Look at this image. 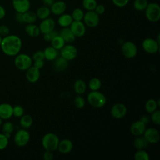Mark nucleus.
I'll use <instances>...</instances> for the list:
<instances>
[{
	"instance_id": "4d7b16f0",
	"label": "nucleus",
	"mask_w": 160,
	"mask_h": 160,
	"mask_svg": "<svg viewBox=\"0 0 160 160\" xmlns=\"http://www.w3.org/2000/svg\"><path fill=\"white\" fill-rule=\"evenodd\" d=\"M2 37L0 36V45L1 44V42H2Z\"/></svg>"
},
{
	"instance_id": "49530a36",
	"label": "nucleus",
	"mask_w": 160,
	"mask_h": 160,
	"mask_svg": "<svg viewBox=\"0 0 160 160\" xmlns=\"http://www.w3.org/2000/svg\"><path fill=\"white\" fill-rule=\"evenodd\" d=\"M9 28L5 24L0 25V36L2 38L9 35Z\"/></svg>"
},
{
	"instance_id": "f257e3e1",
	"label": "nucleus",
	"mask_w": 160,
	"mask_h": 160,
	"mask_svg": "<svg viewBox=\"0 0 160 160\" xmlns=\"http://www.w3.org/2000/svg\"><path fill=\"white\" fill-rule=\"evenodd\" d=\"M0 46L2 51L6 55L14 56L18 54L21 49L22 41L16 35H8L2 38Z\"/></svg>"
},
{
	"instance_id": "c9c22d12",
	"label": "nucleus",
	"mask_w": 160,
	"mask_h": 160,
	"mask_svg": "<svg viewBox=\"0 0 160 160\" xmlns=\"http://www.w3.org/2000/svg\"><path fill=\"white\" fill-rule=\"evenodd\" d=\"M88 86L91 91H98L101 87V81L98 78H93L89 81Z\"/></svg>"
},
{
	"instance_id": "f704fd0d",
	"label": "nucleus",
	"mask_w": 160,
	"mask_h": 160,
	"mask_svg": "<svg viewBox=\"0 0 160 160\" xmlns=\"http://www.w3.org/2000/svg\"><path fill=\"white\" fill-rule=\"evenodd\" d=\"M98 2L96 0H82V5L84 9L87 11H94Z\"/></svg>"
},
{
	"instance_id": "37998d69",
	"label": "nucleus",
	"mask_w": 160,
	"mask_h": 160,
	"mask_svg": "<svg viewBox=\"0 0 160 160\" xmlns=\"http://www.w3.org/2000/svg\"><path fill=\"white\" fill-rule=\"evenodd\" d=\"M58 34V32L55 31V30H53L52 31H50L49 32H47L46 34H43V39L44 41H49L51 42V41Z\"/></svg>"
},
{
	"instance_id": "a19ab883",
	"label": "nucleus",
	"mask_w": 160,
	"mask_h": 160,
	"mask_svg": "<svg viewBox=\"0 0 160 160\" xmlns=\"http://www.w3.org/2000/svg\"><path fill=\"white\" fill-rule=\"evenodd\" d=\"M12 114L15 117L20 118L24 114V108L20 105H16L13 107Z\"/></svg>"
},
{
	"instance_id": "6e6d98bb",
	"label": "nucleus",
	"mask_w": 160,
	"mask_h": 160,
	"mask_svg": "<svg viewBox=\"0 0 160 160\" xmlns=\"http://www.w3.org/2000/svg\"><path fill=\"white\" fill-rule=\"evenodd\" d=\"M2 119L0 118V126L2 124Z\"/></svg>"
},
{
	"instance_id": "1a4fd4ad",
	"label": "nucleus",
	"mask_w": 160,
	"mask_h": 160,
	"mask_svg": "<svg viewBox=\"0 0 160 160\" xmlns=\"http://www.w3.org/2000/svg\"><path fill=\"white\" fill-rule=\"evenodd\" d=\"M159 43L152 38H146L142 42L143 50L149 54H154L159 51Z\"/></svg>"
},
{
	"instance_id": "ea45409f",
	"label": "nucleus",
	"mask_w": 160,
	"mask_h": 160,
	"mask_svg": "<svg viewBox=\"0 0 160 160\" xmlns=\"http://www.w3.org/2000/svg\"><path fill=\"white\" fill-rule=\"evenodd\" d=\"M74 104L76 108H82L85 106V99L83 97L80 95L77 96L74 98Z\"/></svg>"
},
{
	"instance_id": "c85d7f7f",
	"label": "nucleus",
	"mask_w": 160,
	"mask_h": 160,
	"mask_svg": "<svg viewBox=\"0 0 160 160\" xmlns=\"http://www.w3.org/2000/svg\"><path fill=\"white\" fill-rule=\"evenodd\" d=\"M74 91L78 94H82L86 90V84L81 79H77L74 83Z\"/></svg>"
},
{
	"instance_id": "f8f14e48",
	"label": "nucleus",
	"mask_w": 160,
	"mask_h": 160,
	"mask_svg": "<svg viewBox=\"0 0 160 160\" xmlns=\"http://www.w3.org/2000/svg\"><path fill=\"white\" fill-rule=\"evenodd\" d=\"M142 136L149 144H156L159 142L160 139L159 132L154 128L146 129Z\"/></svg>"
},
{
	"instance_id": "de8ad7c7",
	"label": "nucleus",
	"mask_w": 160,
	"mask_h": 160,
	"mask_svg": "<svg viewBox=\"0 0 160 160\" xmlns=\"http://www.w3.org/2000/svg\"><path fill=\"white\" fill-rule=\"evenodd\" d=\"M94 11L99 16L104 13L106 11V8H105V6L102 4H97Z\"/></svg>"
},
{
	"instance_id": "39448f33",
	"label": "nucleus",
	"mask_w": 160,
	"mask_h": 160,
	"mask_svg": "<svg viewBox=\"0 0 160 160\" xmlns=\"http://www.w3.org/2000/svg\"><path fill=\"white\" fill-rule=\"evenodd\" d=\"M15 66L21 71H26L32 65V59L27 54H18L14 59Z\"/></svg>"
},
{
	"instance_id": "a18cd8bd",
	"label": "nucleus",
	"mask_w": 160,
	"mask_h": 160,
	"mask_svg": "<svg viewBox=\"0 0 160 160\" xmlns=\"http://www.w3.org/2000/svg\"><path fill=\"white\" fill-rule=\"evenodd\" d=\"M112 4L118 8H123L126 6L128 3L129 0H111Z\"/></svg>"
},
{
	"instance_id": "9b49d317",
	"label": "nucleus",
	"mask_w": 160,
	"mask_h": 160,
	"mask_svg": "<svg viewBox=\"0 0 160 160\" xmlns=\"http://www.w3.org/2000/svg\"><path fill=\"white\" fill-rule=\"evenodd\" d=\"M69 28L76 38L82 37L86 31V25L82 21H73Z\"/></svg>"
},
{
	"instance_id": "aec40b11",
	"label": "nucleus",
	"mask_w": 160,
	"mask_h": 160,
	"mask_svg": "<svg viewBox=\"0 0 160 160\" xmlns=\"http://www.w3.org/2000/svg\"><path fill=\"white\" fill-rule=\"evenodd\" d=\"M13 107L8 103H2L0 104V118L2 119H8L12 114Z\"/></svg>"
},
{
	"instance_id": "7ed1b4c3",
	"label": "nucleus",
	"mask_w": 160,
	"mask_h": 160,
	"mask_svg": "<svg viewBox=\"0 0 160 160\" xmlns=\"http://www.w3.org/2000/svg\"><path fill=\"white\" fill-rule=\"evenodd\" d=\"M89 104L92 107L100 108L106 103V98L104 94L98 91H91L87 96Z\"/></svg>"
},
{
	"instance_id": "a878e982",
	"label": "nucleus",
	"mask_w": 160,
	"mask_h": 160,
	"mask_svg": "<svg viewBox=\"0 0 160 160\" xmlns=\"http://www.w3.org/2000/svg\"><path fill=\"white\" fill-rule=\"evenodd\" d=\"M148 142L142 135L136 136L133 141V145L134 148L138 150L146 149L148 146Z\"/></svg>"
},
{
	"instance_id": "0eeeda50",
	"label": "nucleus",
	"mask_w": 160,
	"mask_h": 160,
	"mask_svg": "<svg viewBox=\"0 0 160 160\" xmlns=\"http://www.w3.org/2000/svg\"><path fill=\"white\" fill-rule=\"evenodd\" d=\"M83 22L89 28H95L99 22V16L94 11H89L84 13Z\"/></svg>"
},
{
	"instance_id": "423d86ee",
	"label": "nucleus",
	"mask_w": 160,
	"mask_h": 160,
	"mask_svg": "<svg viewBox=\"0 0 160 160\" xmlns=\"http://www.w3.org/2000/svg\"><path fill=\"white\" fill-rule=\"evenodd\" d=\"M29 140L30 134L26 129L18 130L14 137V143L19 147L25 146L29 142Z\"/></svg>"
},
{
	"instance_id": "473e14b6",
	"label": "nucleus",
	"mask_w": 160,
	"mask_h": 160,
	"mask_svg": "<svg viewBox=\"0 0 160 160\" xmlns=\"http://www.w3.org/2000/svg\"><path fill=\"white\" fill-rule=\"evenodd\" d=\"M14 130V125L11 122L7 121L4 122L2 127V133L7 137L9 138L11 136V134L12 132Z\"/></svg>"
},
{
	"instance_id": "f3484780",
	"label": "nucleus",
	"mask_w": 160,
	"mask_h": 160,
	"mask_svg": "<svg viewBox=\"0 0 160 160\" xmlns=\"http://www.w3.org/2000/svg\"><path fill=\"white\" fill-rule=\"evenodd\" d=\"M67 8L66 4L63 1H54V3L51 6L50 10L51 12L54 15L59 16L65 12Z\"/></svg>"
},
{
	"instance_id": "864d4df0",
	"label": "nucleus",
	"mask_w": 160,
	"mask_h": 160,
	"mask_svg": "<svg viewBox=\"0 0 160 160\" xmlns=\"http://www.w3.org/2000/svg\"><path fill=\"white\" fill-rule=\"evenodd\" d=\"M54 0H42V4L43 5L48 6L49 8L51 7V6L54 3Z\"/></svg>"
},
{
	"instance_id": "4c0bfd02",
	"label": "nucleus",
	"mask_w": 160,
	"mask_h": 160,
	"mask_svg": "<svg viewBox=\"0 0 160 160\" xmlns=\"http://www.w3.org/2000/svg\"><path fill=\"white\" fill-rule=\"evenodd\" d=\"M134 159L136 160H149V154L144 149H139L134 154Z\"/></svg>"
},
{
	"instance_id": "ddd939ff",
	"label": "nucleus",
	"mask_w": 160,
	"mask_h": 160,
	"mask_svg": "<svg viewBox=\"0 0 160 160\" xmlns=\"http://www.w3.org/2000/svg\"><path fill=\"white\" fill-rule=\"evenodd\" d=\"M127 113V108L122 103H116L111 109V116L116 119L124 118Z\"/></svg>"
},
{
	"instance_id": "a211bd4d",
	"label": "nucleus",
	"mask_w": 160,
	"mask_h": 160,
	"mask_svg": "<svg viewBox=\"0 0 160 160\" xmlns=\"http://www.w3.org/2000/svg\"><path fill=\"white\" fill-rule=\"evenodd\" d=\"M26 78L30 82H37L40 78V71L34 66H31L26 70Z\"/></svg>"
},
{
	"instance_id": "b1692460",
	"label": "nucleus",
	"mask_w": 160,
	"mask_h": 160,
	"mask_svg": "<svg viewBox=\"0 0 160 160\" xmlns=\"http://www.w3.org/2000/svg\"><path fill=\"white\" fill-rule=\"evenodd\" d=\"M44 58L48 61H53L58 56V50L54 48L52 46L46 48L43 51Z\"/></svg>"
},
{
	"instance_id": "20e7f679",
	"label": "nucleus",
	"mask_w": 160,
	"mask_h": 160,
	"mask_svg": "<svg viewBox=\"0 0 160 160\" xmlns=\"http://www.w3.org/2000/svg\"><path fill=\"white\" fill-rule=\"evenodd\" d=\"M145 16L147 19L152 22H158L160 19V6L156 2L148 3L145 9Z\"/></svg>"
},
{
	"instance_id": "79ce46f5",
	"label": "nucleus",
	"mask_w": 160,
	"mask_h": 160,
	"mask_svg": "<svg viewBox=\"0 0 160 160\" xmlns=\"http://www.w3.org/2000/svg\"><path fill=\"white\" fill-rule=\"evenodd\" d=\"M8 139L3 133H0V150L6 148L9 143Z\"/></svg>"
},
{
	"instance_id": "e433bc0d",
	"label": "nucleus",
	"mask_w": 160,
	"mask_h": 160,
	"mask_svg": "<svg viewBox=\"0 0 160 160\" xmlns=\"http://www.w3.org/2000/svg\"><path fill=\"white\" fill-rule=\"evenodd\" d=\"M71 15L73 21H82L83 19L84 12L81 8H75Z\"/></svg>"
},
{
	"instance_id": "cd10ccee",
	"label": "nucleus",
	"mask_w": 160,
	"mask_h": 160,
	"mask_svg": "<svg viewBox=\"0 0 160 160\" xmlns=\"http://www.w3.org/2000/svg\"><path fill=\"white\" fill-rule=\"evenodd\" d=\"M38 18L36 14V12L28 10L26 11L25 12L22 13V19H23V22L26 23V24H34Z\"/></svg>"
},
{
	"instance_id": "603ef678",
	"label": "nucleus",
	"mask_w": 160,
	"mask_h": 160,
	"mask_svg": "<svg viewBox=\"0 0 160 160\" xmlns=\"http://www.w3.org/2000/svg\"><path fill=\"white\" fill-rule=\"evenodd\" d=\"M6 9L1 4H0V20L2 19L6 16Z\"/></svg>"
},
{
	"instance_id": "3c124183",
	"label": "nucleus",
	"mask_w": 160,
	"mask_h": 160,
	"mask_svg": "<svg viewBox=\"0 0 160 160\" xmlns=\"http://www.w3.org/2000/svg\"><path fill=\"white\" fill-rule=\"evenodd\" d=\"M15 19L16 20L20 22V23H22L23 22V19H22V13L21 12H16V14H15Z\"/></svg>"
},
{
	"instance_id": "2f4dec72",
	"label": "nucleus",
	"mask_w": 160,
	"mask_h": 160,
	"mask_svg": "<svg viewBox=\"0 0 160 160\" xmlns=\"http://www.w3.org/2000/svg\"><path fill=\"white\" fill-rule=\"evenodd\" d=\"M158 105L157 101L154 99H148L145 104V109L148 113H152L157 109Z\"/></svg>"
},
{
	"instance_id": "393cba45",
	"label": "nucleus",
	"mask_w": 160,
	"mask_h": 160,
	"mask_svg": "<svg viewBox=\"0 0 160 160\" xmlns=\"http://www.w3.org/2000/svg\"><path fill=\"white\" fill-rule=\"evenodd\" d=\"M51 14L50 8L44 5L41 6L38 8L36 12L37 18L41 20H43L49 17Z\"/></svg>"
},
{
	"instance_id": "9d476101",
	"label": "nucleus",
	"mask_w": 160,
	"mask_h": 160,
	"mask_svg": "<svg viewBox=\"0 0 160 160\" xmlns=\"http://www.w3.org/2000/svg\"><path fill=\"white\" fill-rule=\"evenodd\" d=\"M123 55L127 58H134L138 52V48L136 45L131 41H127L124 42L121 48Z\"/></svg>"
},
{
	"instance_id": "4be33fe9",
	"label": "nucleus",
	"mask_w": 160,
	"mask_h": 160,
	"mask_svg": "<svg viewBox=\"0 0 160 160\" xmlns=\"http://www.w3.org/2000/svg\"><path fill=\"white\" fill-rule=\"evenodd\" d=\"M53 61V68L56 71L61 72L68 68V61L61 56L57 57Z\"/></svg>"
},
{
	"instance_id": "5fc2aeb1",
	"label": "nucleus",
	"mask_w": 160,
	"mask_h": 160,
	"mask_svg": "<svg viewBox=\"0 0 160 160\" xmlns=\"http://www.w3.org/2000/svg\"><path fill=\"white\" fill-rule=\"evenodd\" d=\"M140 120L141 121H142L144 123H145V124H146V123H148V122H149V118L147 116H142L141 118H140Z\"/></svg>"
},
{
	"instance_id": "f03ea898",
	"label": "nucleus",
	"mask_w": 160,
	"mask_h": 160,
	"mask_svg": "<svg viewBox=\"0 0 160 160\" xmlns=\"http://www.w3.org/2000/svg\"><path fill=\"white\" fill-rule=\"evenodd\" d=\"M59 137L53 132H48L45 134L41 140L42 146L45 150L54 151L58 149L59 142Z\"/></svg>"
},
{
	"instance_id": "5701e85b",
	"label": "nucleus",
	"mask_w": 160,
	"mask_h": 160,
	"mask_svg": "<svg viewBox=\"0 0 160 160\" xmlns=\"http://www.w3.org/2000/svg\"><path fill=\"white\" fill-rule=\"evenodd\" d=\"M73 19L69 14L63 13L59 15L58 19V24L62 28L69 27Z\"/></svg>"
},
{
	"instance_id": "c756f323",
	"label": "nucleus",
	"mask_w": 160,
	"mask_h": 160,
	"mask_svg": "<svg viewBox=\"0 0 160 160\" xmlns=\"http://www.w3.org/2000/svg\"><path fill=\"white\" fill-rule=\"evenodd\" d=\"M19 124L23 129H28L32 124V118L29 114H23L20 117Z\"/></svg>"
},
{
	"instance_id": "2eb2a0df",
	"label": "nucleus",
	"mask_w": 160,
	"mask_h": 160,
	"mask_svg": "<svg viewBox=\"0 0 160 160\" xmlns=\"http://www.w3.org/2000/svg\"><path fill=\"white\" fill-rule=\"evenodd\" d=\"M55 26H56V22L54 20L49 17L46 19L42 20V21L41 22L39 26V28L41 33L44 34L54 30Z\"/></svg>"
},
{
	"instance_id": "72a5a7b5",
	"label": "nucleus",
	"mask_w": 160,
	"mask_h": 160,
	"mask_svg": "<svg viewBox=\"0 0 160 160\" xmlns=\"http://www.w3.org/2000/svg\"><path fill=\"white\" fill-rule=\"evenodd\" d=\"M148 0H134L133 2V8L138 11H143L148 4Z\"/></svg>"
},
{
	"instance_id": "4468645a",
	"label": "nucleus",
	"mask_w": 160,
	"mask_h": 160,
	"mask_svg": "<svg viewBox=\"0 0 160 160\" xmlns=\"http://www.w3.org/2000/svg\"><path fill=\"white\" fill-rule=\"evenodd\" d=\"M12 5L16 12L24 13L30 9L31 2L29 0H12Z\"/></svg>"
},
{
	"instance_id": "6e6552de",
	"label": "nucleus",
	"mask_w": 160,
	"mask_h": 160,
	"mask_svg": "<svg viewBox=\"0 0 160 160\" xmlns=\"http://www.w3.org/2000/svg\"><path fill=\"white\" fill-rule=\"evenodd\" d=\"M59 51L61 56L68 61L73 60L78 55L77 48L71 44H65Z\"/></svg>"
},
{
	"instance_id": "c03bdc74",
	"label": "nucleus",
	"mask_w": 160,
	"mask_h": 160,
	"mask_svg": "<svg viewBox=\"0 0 160 160\" xmlns=\"http://www.w3.org/2000/svg\"><path fill=\"white\" fill-rule=\"evenodd\" d=\"M32 61H36V60H44V54L43 52V51H36L32 57Z\"/></svg>"
},
{
	"instance_id": "dca6fc26",
	"label": "nucleus",
	"mask_w": 160,
	"mask_h": 160,
	"mask_svg": "<svg viewBox=\"0 0 160 160\" xmlns=\"http://www.w3.org/2000/svg\"><path fill=\"white\" fill-rule=\"evenodd\" d=\"M146 129V124L141 120L134 121L130 126V132L134 136L143 135Z\"/></svg>"
},
{
	"instance_id": "7c9ffc66",
	"label": "nucleus",
	"mask_w": 160,
	"mask_h": 160,
	"mask_svg": "<svg viewBox=\"0 0 160 160\" xmlns=\"http://www.w3.org/2000/svg\"><path fill=\"white\" fill-rule=\"evenodd\" d=\"M51 46L59 51L65 45L66 42L64 39L59 34H58L51 41Z\"/></svg>"
},
{
	"instance_id": "8fccbe9b",
	"label": "nucleus",
	"mask_w": 160,
	"mask_h": 160,
	"mask_svg": "<svg viewBox=\"0 0 160 160\" xmlns=\"http://www.w3.org/2000/svg\"><path fill=\"white\" fill-rule=\"evenodd\" d=\"M44 65V60H36V61H34L33 66L39 69H40L42 68H43Z\"/></svg>"
},
{
	"instance_id": "09e8293b",
	"label": "nucleus",
	"mask_w": 160,
	"mask_h": 160,
	"mask_svg": "<svg viewBox=\"0 0 160 160\" xmlns=\"http://www.w3.org/2000/svg\"><path fill=\"white\" fill-rule=\"evenodd\" d=\"M42 158L44 160H52L54 158L52 151L46 150L42 154Z\"/></svg>"
},
{
	"instance_id": "58836bf2",
	"label": "nucleus",
	"mask_w": 160,
	"mask_h": 160,
	"mask_svg": "<svg viewBox=\"0 0 160 160\" xmlns=\"http://www.w3.org/2000/svg\"><path fill=\"white\" fill-rule=\"evenodd\" d=\"M151 119L154 124L158 126L160 124V111L156 109V111L152 112L151 115Z\"/></svg>"
},
{
	"instance_id": "bb28decb",
	"label": "nucleus",
	"mask_w": 160,
	"mask_h": 160,
	"mask_svg": "<svg viewBox=\"0 0 160 160\" xmlns=\"http://www.w3.org/2000/svg\"><path fill=\"white\" fill-rule=\"evenodd\" d=\"M25 32L28 36L32 38L38 37L41 33L39 26L34 24H27L25 27Z\"/></svg>"
},
{
	"instance_id": "6ab92c4d",
	"label": "nucleus",
	"mask_w": 160,
	"mask_h": 160,
	"mask_svg": "<svg viewBox=\"0 0 160 160\" xmlns=\"http://www.w3.org/2000/svg\"><path fill=\"white\" fill-rule=\"evenodd\" d=\"M73 148V143L69 139H63L59 141L58 149L62 154H68L70 152Z\"/></svg>"
},
{
	"instance_id": "412c9836",
	"label": "nucleus",
	"mask_w": 160,
	"mask_h": 160,
	"mask_svg": "<svg viewBox=\"0 0 160 160\" xmlns=\"http://www.w3.org/2000/svg\"><path fill=\"white\" fill-rule=\"evenodd\" d=\"M58 34L64 39L65 42L71 43L74 42L76 39L75 36L72 32L69 27L62 28L58 32Z\"/></svg>"
}]
</instances>
